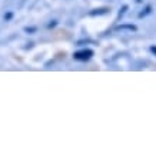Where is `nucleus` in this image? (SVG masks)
Segmentation results:
<instances>
[{
    "label": "nucleus",
    "mask_w": 156,
    "mask_h": 156,
    "mask_svg": "<svg viewBox=\"0 0 156 156\" xmlns=\"http://www.w3.org/2000/svg\"><path fill=\"white\" fill-rule=\"evenodd\" d=\"M95 53H93V50H90V49H83V50H79V52H76L75 55H73V57H75L76 60H89L90 57L93 56Z\"/></svg>",
    "instance_id": "f257e3e1"
},
{
    "label": "nucleus",
    "mask_w": 156,
    "mask_h": 156,
    "mask_svg": "<svg viewBox=\"0 0 156 156\" xmlns=\"http://www.w3.org/2000/svg\"><path fill=\"white\" fill-rule=\"evenodd\" d=\"M118 29H129V30H136V26H130V24H125V26H119Z\"/></svg>",
    "instance_id": "f03ea898"
},
{
    "label": "nucleus",
    "mask_w": 156,
    "mask_h": 156,
    "mask_svg": "<svg viewBox=\"0 0 156 156\" xmlns=\"http://www.w3.org/2000/svg\"><path fill=\"white\" fill-rule=\"evenodd\" d=\"M151 10H152V7H151V6H147V7H146V10H145L143 13H140V14H139V17H143V16H146L147 13H151Z\"/></svg>",
    "instance_id": "7ed1b4c3"
},
{
    "label": "nucleus",
    "mask_w": 156,
    "mask_h": 156,
    "mask_svg": "<svg viewBox=\"0 0 156 156\" xmlns=\"http://www.w3.org/2000/svg\"><path fill=\"white\" fill-rule=\"evenodd\" d=\"M151 50H152V52H153V53H155V55H156V46H152V48H151Z\"/></svg>",
    "instance_id": "20e7f679"
}]
</instances>
